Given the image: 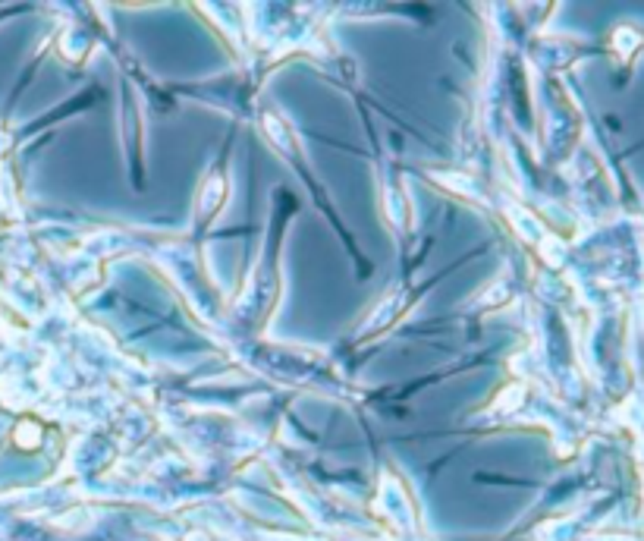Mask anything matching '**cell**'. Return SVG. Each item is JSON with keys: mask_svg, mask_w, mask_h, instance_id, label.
I'll return each mask as SVG.
<instances>
[{"mask_svg": "<svg viewBox=\"0 0 644 541\" xmlns=\"http://www.w3.org/2000/svg\"><path fill=\"white\" fill-rule=\"evenodd\" d=\"M399 302H402L399 296H390V299H387V302H380V309H377L374 315L368 318V324H365V327H368V331H377V327L390 324V318H393V315H396V312H399Z\"/></svg>", "mask_w": 644, "mask_h": 541, "instance_id": "cell-1", "label": "cell"}]
</instances>
